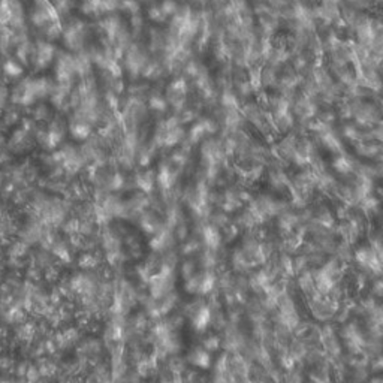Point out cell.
<instances>
[{"instance_id": "cell-3", "label": "cell", "mask_w": 383, "mask_h": 383, "mask_svg": "<svg viewBox=\"0 0 383 383\" xmlns=\"http://www.w3.org/2000/svg\"><path fill=\"white\" fill-rule=\"evenodd\" d=\"M15 361L11 353H0V374H12Z\"/></svg>"}, {"instance_id": "cell-2", "label": "cell", "mask_w": 383, "mask_h": 383, "mask_svg": "<svg viewBox=\"0 0 383 383\" xmlns=\"http://www.w3.org/2000/svg\"><path fill=\"white\" fill-rule=\"evenodd\" d=\"M189 367L198 368V370H208L211 367V353L205 350L202 346H195L186 355Z\"/></svg>"}, {"instance_id": "cell-1", "label": "cell", "mask_w": 383, "mask_h": 383, "mask_svg": "<svg viewBox=\"0 0 383 383\" xmlns=\"http://www.w3.org/2000/svg\"><path fill=\"white\" fill-rule=\"evenodd\" d=\"M148 285V293L156 300L163 298L174 292L175 287V271L174 269L162 268L159 272H156L150 279Z\"/></svg>"}, {"instance_id": "cell-5", "label": "cell", "mask_w": 383, "mask_h": 383, "mask_svg": "<svg viewBox=\"0 0 383 383\" xmlns=\"http://www.w3.org/2000/svg\"><path fill=\"white\" fill-rule=\"evenodd\" d=\"M220 343H222L220 337H217V335H207V337L202 340V347H204L205 350H208L210 353H212V352L219 350Z\"/></svg>"}, {"instance_id": "cell-4", "label": "cell", "mask_w": 383, "mask_h": 383, "mask_svg": "<svg viewBox=\"0 0 383 383\" xmlns=\"http://www.w3.org/2000/svg\"><path fill=\"white\" fill-rule=\"evenodd\" d=\"M180 274H181V277L184 279V282L190 280L193 275L198 274V271H196V264H195L192 259L184 261V262L180 265Z\"/></svg>"}]
</instances>
